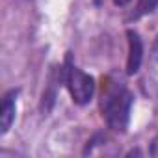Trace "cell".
<instances>
[{
  "label": "cell",
  "mask_w": 158,
  "mask_h": 158,
  "mask_svg": "<svg viewBox=\"0 0 158 158\" xmlns=\"http://www.w3.org/2000/svg\"><path fill=\"white\" fill-rule=\"evenodd\" d=\"M132 104H134V97L123 80H119L114 74H108L106 78H102L101 112L110 130L117 134L127 132L128 123H130Z\"/></svg>",
  "instance_id": "1"
},
{
  "label": "cell",
  "mask_w": 158,
  "mask_h": 158,
  "mask_svg": "<svg viewBox=\"0 0 158 158\" xmlns=\"http://www.w3.org/2000/svg\"><path fill=\"white\" fill-rule=\"evenodd\" d=\"M61 78H63V82H65L74 104H78V106L89 104V101L95 95V88H97L95 78L91 74L84 73L82 69H78L73 63L71 54H67L65 63L61 65Z\"/></svg>",
  "instance_id": "2"
},
{
  "label": "cell",
  "mask_w": 158,
  "mask_h": 158,
  "mask_svg": "<svg viewBox=\"0 0 158 158\" xmlns=\"http://www.w3.org/2000/svg\"><path fill=\"white\" fill-rule=\"evenodd\" d=\"M128 56H127V74H136L143 61V41L136 30H127Z\"/></svg>",
  "instance_id": "3"
},
{
  "label": "cell",
  "mask_w": 158,
  "mask_h": 158,
  "mask_svg": "<svg viewBox=\"0 0 158 158\" xmlns=\"http://www.w3.org/2000/svg\"><path fill=\"white\" fill-rule=\"evenodd\" d=\"M17 95L19 89H10L4 93L2 106H0V134H8L15 121V112H17Z\"/></svg>",
  "instance_id": "4"
},
{
  "label": "cell",
  "mask_w": 158,
  "mask_h": 158,
  "mask_svg": "<svg viewBox=\"0 0 158 158\" xmlns=\"http://www.w3.org/2000/svg\"><path fill=\"white\" fill-rule=\"evenodd\" d=\"M145 80H147L149 93L158 101V37L154 39V43H152V47H151V52H149Z\"/></svg>",
  "instance_id": "5"
},
{
  "label": "cell",
  "mask_w": 158,
  "mask_h": 158,
  "mask_svg": "<svg viewBox=\"0 0 158 158\" xmlns=\"http://www.w3.org/2000/svg\"><path fill=\"white\" fill-rule=\"evenodd\" d=\"M61 80V67L60 71H52L50 73V80H48V89L43 91V99H41V110L43 114H48L52 104H54V99H56V88H58V82Z\"/></svg>",
  "instance_id": "6"
},
{
  "label": "cell",
  "mask_w": 158,
  "mask_h": 158,
  "mask_svg": "<svg viewBox=\"0 0 158 158\" xmlns=\"http://www.w3.org/2000/svg\"><path fill=\"white\" fill-rule=\"evenodd\" d=\"M156 8H158V0H138V4H136L134 11H132V15H130V21H132V19L138 21V19H141V17L152 13Z\"/></svg>",
  "instance_id": "7"
},
{
  "label": "cell",
  "mask_w": 158,
  "mask_h": 158,
  "mask_svg": "<svg viewBox=\"0 0 158 158\" xmlns=\"http://www.w3.org/2000/svg\"><path fill=\"white\" fill-rule=\"evenodd\" d=\"M132 2V0H114V4L117 6V8H125V6H128Z\"/></svg>",
  "instance_id": "8"
},
{
  "label": "cell",
  "mask_w": 158,
  "mask_h": 158,
  "mask_svg": "<svg viewBox=\"0 0 158 158\" xmlns=\"http://www.w3.org/2000/svg\"><path fill=\"white\" fill-rule=\"evenodd\" d=\"M152 149H151V154H154V151H156V147H158V138H154L152 139V145H151Z\"/></svg>",
  "instance_id": "9"
},
{
  "label": "cell",
  "mask_w": 158,
  "mask_h": 158,
  "mask_svg": "<svg viewBox=\"0 0 158 158\" xmlns=\"http://www.w3.org/2000/svg\"><path fill=\"white\" fill-rule=\"evenodd\" d=\"M93 2H95V6H101V4H102V0H93Z\"/></svg>",
  "instance_id": "10"
}]
</instances>
